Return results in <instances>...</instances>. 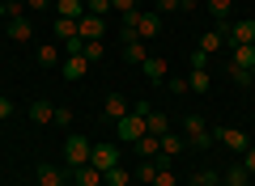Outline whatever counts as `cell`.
<instances>
[{
	"label": "cell",
	"instance_id": "74e56055",
	"mask_svg": "<svg viewBox=\"0 0 255 186\" xmlns=\"http://www.w3.org/2000/svg\"><path fill=\"white\" fill-rule=\"evenodd\" d=\"M153 13H157V17H162V13H179V0H157Z\"/></svg>",
	"mask_w": 255,
	"mask_h": 186
},
{
	"label": "cell",
	"instance_id": "83f0119b",
	"mask_svg": "<svg viewBox=\"0 0 255 186\" xmlns=\"http://www.w3.org/2000/svg\"><path fill=\"white\" fill-rule=\"evenodd\" d=\"M191 186H221V174L217 169H200V174L191 178Z\"/></svg>",
	"mask_w": 255,
	"mask_h": 186
},
{
	"label": "cell",
	"instance_id": "9c48e42d",
	"mask_svg": "<svg viewBox=\"0 0 255 186\" xmlns=\"http://www.w3.org/2000/svg\"><path fill=\"white\" fill-rule=\"evenodd\" d=\"M124 55H128L132 63H145V60H149V47H145V38H136L128 26H124Z\"/></svg>",
	"mask_w": 255,
	"mask_h": 186
},
{
	"label": "cell",
	"instance_id": "836d02e7",
	"mask_svg": "<svg viewBox=\"0 0 255 186\" xmlns=\"http://www.w3.org/2000/svg\"><path fill=\"white\" fill-rule=\"evenodd\" d=\"M111 13H124V17H132V13H136V0H111Z\"/></svg>",
	"mask_w": 255,
	"mask_h": 186
},
{
	"label": "cell",
	"instance_id": "7a4b0ae2",
	"mask_svg": "<svg viewBox=\"0 0 255 186\" xmlns=\"http://www.w3.org/2000/svg\"><path fill=\"white\" fill-rule=\"evenodd\" d=\"M140 135H149V123H145V115H136V110L124 115V119L115 123V140H119V144H136Z\"/></svg>",
	"mask_w": 255,
	"mask_h": 186
},
{
	"label": "cell",
	"instance_id": "52a82bcc",
	"mask_svg": "<svg viewBox=\"0 0 255 186\" xmlns=\"http://www.w3.org/2000/svg\"><path fill=\"white\" fill-rule=\"evenodd\" d=\"M226 43H230V47H247V43L255 47V21H230Z\"/></svg>",
	"mask_w": 255,
	"mask_h": 186
},
{
	"label": "cell",
	"instance_id": "d6a6232c",
	"mask_svg": "<svg viewBox=\"0 0 255 186\" xmlns=\"http://www.w3.org/2000/svg\"><path fill=\"white\" fill-rule=\"evenodd\" d=\"M102 51H107V47H102V38H90V43H85V60H102Z\"/></svg>",
	"mask_w": 255,
	"mask_h": 186
},
{
	"label": "cell",
	"instance_id": "4dcf8cb0",
	"mask_svg": "<svg viewBox=\"0 0 255 186\" xmlns=\"http://www.w3.org/2000/svg\"><path fill=\"white\" fill-rule=\"evenodd\" d=\"M85 13H94V17H107V13H111V0H85Z\"/></svg>",
	"mask_w": 255,
	"mask_h": 186
},
{
	"label": "cell",
	"instance_id": "5b68a950",
	"mask_svg": "<svg viewBox=\"0 0 255 186\" xmlns=\"http://www.w3.org/2000/svg\"><path fill=\"white\" fill-rule=\"evenodd\" d=\"M213 144H221V148L238 152V157H243V152L251 148V140H247V131H243V127H217V131H213Z\"/></svg>",
	"mask_w": 255,
	"mask_h": 186
},
{
	"label": "cell",
	"instance_id": "8fae6325",
	"mask_svg": "<svg viewBox=\"0 0 255 186\" xmlns=\"http://www.w3.org/2000/svg\"><path fill=\"white\" fill-rule=\"evenodd\" d=\"M124 115H128L124 93H107V102H102V119H107V123H119Z\"/></svg>",
	"mask_w": 255,
	"mask_h": 186
},
{
	"label": "cell",
	"instance_id": "2e32d148",
	"mask_svg": "<svg viewBox=\"0 0 255 186\" xmlns=\"http://www.w3.org/2000/svg\"><path fill=\"white\" fill-rule=\"evenodd\" d=\"M132 148H136L145 161H153V157H162V135H140V140L132 144Z\"/></svg>",
	"mask_w": 255,
	"mask_h": 186
},
{
	"label": "cell",
	"instance_id": "30bf717a",
	"mask_svg": "<svg viewBox=\"0 0 255 186\" xmlns=\"http://www.w3.org/2000/svg\"><path fill=\"white\" fill-rule=\"evenodd\" d=\"M107 34V17H94V13H85L81 21H77V38H85V43H90V38H102Z\"/></svg>",
	"mask_w": 255,
	"mask_h": 186
},
{
	"label": "cell",
	"instance_id": "ba28073f",
	"mask_svg": "<svg viewBox=\"0 0 255 186\" xmlns=\"http://www.w3.org/2000/svg\"><path fill=\"white\" fill-rule=\"evenodd\" d=\"M85 72H90V60H85V55H64L60 60V76L64 80H81Z\"/></svg>",
	"mask_w": 255,
	"mask_h": 186
},
{
	"label": "cell",
	"instance_id": "f1b7e54d",
	"mask_svg": "<svg viewBox=\"0 0 255 186\" xmlns=\"http://www.w3.org/2000/svg\"><path fill=\"white\" fill-rule=\"evenodd\" d=\"M153 186H179V178H174V169H170V165H162V169L153 174Z\"/></svg>",
	"mask_w": 255,
	"mask_h": 186
},
{
	"label": "cell",
	"instance_id": "ee69618b",
	"mask_svg": "<svg viewBox=\"0 0 255 186\" xmlns=\"http://www.w3.org/2000/svg\"><path fill=\"white\" fill-rule=\"evenodd\" d=\"M13 4H26V0H13Z\"/></svg>",
	"mask_w": 255,
	"mask_h": 186
},
{
	"label": "cell",
	"instance_id": "44dd1931",
	"mask_svg": "<svg viewBox=\"0 0 255 186\" xmlns=\"http://www.w3.org/2000/svg\"><path fill=\"white\" fill-rule=\"evenodd\" d=\"M230 63H238V68L251 72L255 68V47L251 43H247V47H230Z\"/></svg>",
	"mask_w": 255,
	"mask_h": 186
},
{
	"label": "cell",
	"instance_id": "ac0fdd59",
	"mask_svg": "<svg viewBox=\"0 0 255 186\" xmlns=\"http://www.w3.org/2000/svg\"><path fill=\"white\" fill-rule=\"evenodd\" d=\"M221 186H251V174L243 169V161H234V165L221 174Z\"/></svg>",
	"mask_w": 255,
	"mask_h": 186
},
{
	"label": "cell",
	"instance_id": "f35d334b",
	"mask_svg": "<svg viewBox=\"0 0 255 186\" xmlns=\"http://www.w3.org/2000/svg\"><path fill=\"white\" fill-rule=\"evenodd\" d=\"M9 115H13V98H4V93H0V123H4Z\"/></svg>",
	"mask_w": 255,
	"mask_h": 186
},
{
	"label": "cell",
	"instance_id": "277c9868",
	"mask_svg": "<svg viewBox=\"0 0 255 186\" xmlns=\"http://www.w3.org/2000/svg\"><path fill=\"white\" fill-rule=\"evenodd\" d=\"M124 26L132 30L136 38H145V43L162 34V17H157V13H132V17H124Z\"/></svg>",
	"mask_w": 255,
	"mask_h": 186
},
{
	"label": "cell",
	"instance_id": "60d3db41",
	"mask_svg": "<svg viewBox=\"0 0 255 186\" xmlns=\"http://www.w3.org/2000/svg\"><path fill=\"white\" fill-rule=\"evenodd\" d=\"M26 9H34V13H43V9H51V0H26Z\"/></svg>",
	"mask_w": 255,
	"mask_h": 186
},
{
	"label": "cell",
	"instance_id": "e0dca14e",
	"mask_svg": "<svg viewBox=\"0 0 255 186\" xmlns=\"http://www.w3.org/2000/svg\"><path fill=\"white\" fill-rule=\"evenodd\" d=\"M221 47H226V34H221L217 26H213V30H204V34H200V51H204V55H217Z\"/></svg>",
	"mask_w": 255,
	"mask_h": 186
},
{
	"label": "cell",
	"instance_id": "7402d4cb",
	"mask_svg": "<svg viewBox=\"0 0 255 186\" xmlns=\"http://www.w3.org/2000/svg\"><path fill=\"white\" fill-rule=\"evenodd\" d=\"M145 123H149V135H166V131H170V119H166V110H149Z\"/></svg>",
	"mask_w": 255,
	"mask_h": 186
},
{
	"label": "cell",
	"instance_id": "7c38bea8",
	"mask_svg": "<svg viewBox=\"0 0 255 186\" xmlns=\"http://www.w3.org/2000/svg\"><path fill=\"white\" fill-rule=\"evenodd\" d=\"M4 34H9L13 43H30V38H34V26H30L26 17H9L4 21Z\"/></svg>",
	"mask_w": 255,
	"mask_h": 186
},
{
	"label": "cell",
	"instance_id": "d4e9b609",
	"mask_svg": "<svg viewBox=\"0 0 255 186\" xmlns=\"http://www.w3.org/2000/svg\"><path fill=\"white\" fill-rule=\"evenodd\" d=\"M51 30H55V38H60V43L77 38V21H73V17H55V21H51Z\"/></svg>",
	"mask_w": 255,
	"mask_h": 186
},
{
	"label": "cell",
	"instance_id": "cb8c5ba5",
	"mask_svg": "<svg viewBox=\"0 0 255 186\" xmlns=\"http://www.w3.org/2000/svg\"><path fill=\"white\" fill-rule=\"evenodd\" d=\"M209 85H213L209 68H191V76H187V89H196V93H209Z\"/></svg>",
	"mask_w": 255,
	"mask_h": 186
},
{
	"label": "cell",
	"instance_id": "8d00e7d4",
	"mask_svg": "<svg viewBox=\"0 0 255 186\" xmlns=\"http://www.w3.org/2000/svg\"><path fill=\"white\" fill-rule=\"evenodd\" d=\"M243 169H247V174H251V178H255V144H251V148H247V152H243Z\"/></svg>",
	"mask_w": 255,
	"mask_h": 186
},
{
	"label": "cell",
	"instance_id": "ab89813d",
	"mask_svg": "<svg viewBox=\"0 0 255 186\" xmlns=\"http://www.w3.org/2000/svg\"><path fill=\"white\" fill-rule=\"evenodd\" d=\"M209 63H213V55H204V51L191 55V68H209Z\"/></svg>",
	"mask_w": 255,
	"mask_h": 186
},
{
	"label": "cell",
	"instance_id": "d6986e66",
	"mask_svg": "<svg viewBox=\"0 0 255 186\" xmlns=\"http://www.w3.org/2000/svg\"><path fill=\"white\" fill-rule=\"evenodd\" d=\"M73 178H77V186H107L102 169H94V165H81V169H73Z\"/></svg>",
	"mask_w": 255,
	"mask_h": 186
},
{
	"label": "cell",
	"instance_id": "5bb4252c",
	"mask_svg": "<svg viewBox=\"0 0 255 186\" xmlns=\"http://www.w3.org/2000/svg\"><path fill=\"white\" fill-rule=\"evenodd\" d=\"M183 148H187V140H183V131H166L162 135V157H183Z\"/></svg>",
	"mask_w": 255,
	"mask_h": 186
},
{
	"label": "cell",
	"instance_id": "484cf974",
	"mask_svg": "<svg viewBox=\"0 0 255 186\" xmlns=\"http://www.w3.org/2000/svg\"><path fill=\"white\" fill-rule=\"evenodd\" d=\"M34 60L43 63V68H55V63H60L64 55H60V47H55V43H43V47H38V55H34Z\"/></svg>",
	"mask_w": 255,
	"mask_h": 186
},
{
	"label": "cell",
	"instance_id": "9a60e30c",
	"mask_svg": "<svg viewBox=\"0 0 255 186\" xmlns=\"http://www.w3.org/2000/svg\"><path fill=\"white\" fill-rule=\"evenodd\" d=\"M34 182L38 186H64V169L60 165H38L34 169Z\"/></svg>",
	"mask_w": 255,
	"mask_h": 186
},
{
	"label": "cell",
	"instance_id": "ffe728a7",
	"mask_svg": "<svg viewBox=\"0 0 255 186\" xmlns=\"http://www.w3.org/2000/svg\"><path fill=\"white\" fill-rule=\"evenodd\" d=\"M55 119V106L47 98H38V102H30V123H51Z\"/></svg>",
	"mask_w": 255,
	"mask_h": 186
},
{
	"label": "cell",
	"instance_id": "b9f144b4",
	"mask_svg": "<svg viewBox=\"0 0 255 186\" xmlns=\"http://www.w3.org/2000/svg\"><path fill=\"white\" fill-rule=\"evenodd\" d=\"M0 21H4V4H0Z\"/></svg>",
	"mask_w": 255,
	"mask_h": 186
},
{
	"label": "cell",
	"instance_id": "d590c367",
	"mask_svg": "<svg viewBox=\"0 0 255 186\" xmlns=\"http://www.w3.org/2000/svg\"><path fill=\"white\" fill-rule=\"evenodd\" d=\"M51 123H55V127H68V123H73V110H68V106H55V119H51Z\"/></svg>",
	"mask_w": 255,
	"mask_h": 186
},
{
	"label": "cell",
	"instance_id": "3957f363",
	"mask_svg": "<svg viewBox=\"0 0 255 186\" xmlns=\"http://www.w3.org/2000/svg\"><path fill=\"white\" fill-rule=\"evenodd\" d=\"M183 140H187V148H209L213 131H209V123H204L200 115H187L183 119Z\"/></svg>",
	"mask_w": 255,
	"mask_h": 186
},
{
	"label": "cell",
	"instance_id": "8992f818",
	"mask_svg": "<svg viewBox=\"0 0 255 186\" xmlns=\"http://www.w3.org/2000/svg\"><path fill=\"white\" fill-rule=\"evenodd\" d=\"M90 165H94V169H102V174H107V169H115V165H119V144H94Z\"/></svg>",
	"mask_w": 255,
	"mask_h": 186
},
{
	"label": "cell",
	"instance_id": "6da1fadb",
	"mask_svg": "<svg viewBox=\"0 0 255 186\" xmlns=\"http://www.w3.org/2000/svg\"><path fill=\"white\" fill-rule=\"evenodd\" d=\"M90 152H94V144L85 140V135H68V140H64V169L90 165Z\"/></svg>",
	"mask_w": 255,
	"mask_h": 186
},
{
	"label": "cell",
	"instance_id": "4316f807",
	"mask_svg": "<svg viewBox=\"0 0 255 186\" xmlns=\"http://www.w3.org/2000/svg\"><path fill=\"white\" fill-rule=\"evenodd\" d=\"M226 76L234 80V85H251V72H247V68H238V63H230V60H226Z\"/></svg>",
	"mask_w": 255,
	"mask_h": 186
},
{
	"label": "cell",
	"instance_id": "603a6c76",
	"mask_svg": "<svg viewBox=\"0 0 255 186\" xmlns=\"http://www.w3.org/2000/svg\"><path fill=\"white\" fill-rule=\"evenodd\" d=\"M140 68H145V76L153 80V85H162V80H166V60H157V55H149Z\"/></svg>",
	"mask_w": 255,
	"mask_h": 186
},
{
	"label": "cell",
	"instance_id": "1f68e13d",
	"mask_svg": "<svg viewBox=\"0 0 255 186\" xmlns=\"http://www.w3.org/2000/svg\"><path fill=\"white\" fill-rule=\"evenodd\" d=\"M230 4H234V0H209V13L226 21V17H230Z\"/></svg>",
	"mask_w": 255,
	"mask_h": 186
},
{
	"label": "cell",
	"instance_id": "4fadbf2b",
	"mask_svg": "<svg viewBox=\"0 0 255 186\" xmlns=\"http://www.w3.org/2000/svg\"><path fill=\"white\" fill-rule=\"evenodd\" d=\"M51 4H55V17H73V21L85 17V0H51Z\"/></svg>",
	"mask_w": 255,
	"mask_h": 186
},
{
	"label": "cell",
	"instance_id": "f546056e",
	"mask_svg": "<svg viewBox=\"0 0 255 186\" xmlns=\"http://www.w3.org/2000/svg\"><path fill=\"white\" fill-rule=\"evenodd\" d=\"M102 178H107V186H128V169H124V165L107 169V174H102Z\"/></svg>",
	"mask_w": 255,
	"mask_h": 186
},
{
	"label": "cell",
	"instance_id": "7bdbcfd3",
	"mask_svg": "<svg viewBox=\"0 0 255 186\" xmlns=\"http://www.w3.org/2000/svg\"><path fill=\"white\" fill-rule=\"evenodd\" d=\"M251 85H255V68H251Z\"/></svg>",
	"mask_w": 255,
	"mask_h": 186
},
{
	"label": "cell",
	"instance_id": "e575fe53",
	"mask_svg": "<svg viewBox=\"0 0 255 186\" xmlns=\"http://www.w3.org/2000/svg\"><path fill=\"white\" fill-rule=\"evenodd\" d=\"M153 174H157V165H153V161H145V165L136 169V178H140L145 186H153Z\"/></svg>",
	"mask_w": 255,
	"mask_h": 186
}]
</instances>
